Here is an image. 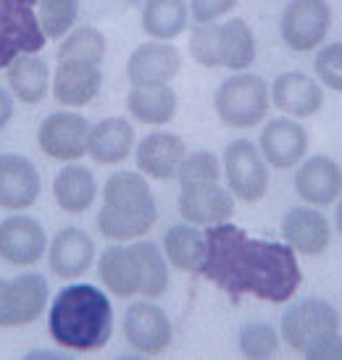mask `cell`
Returning a JSON list of instances; mask_svg holds the SVG:
<instances>
[{
    "mask_svg": "<svg viewBox=\"0 0 342 360\" xmlns=\"http://www.w3.org/2000/svg\"><path fill=\"white\" fill-rule=\"evenodd\" d=\"M198 274L232 302L255 297L282 305L298 295L303 284L298 252L287 242L253 237L232 221L205 226V258Z\"/></svg>",
    "mask_w": 342,
    "mask_h": 360,
    "instance_id": "cell-1",
    "label": "cell"
},
{
    "mask_svg": "<svg viewBox=\"0 0 342 360\" xmlns=\"http://www.w3.org/2000/svg\"><path fill=\"white\" fill-rule=\"evenodd\" d=\"M51 340L71 352H98L113 337V305L95 284H66L48 310Z\"/></svg>",
    "mask_w": 342,
    "mask_h": 360,
    "instance_id": "cell-2",
    "label": "cell"
},
{
    "mask_svg": "<svg viewBox=\"0 0 342 360\" xmlns=\"http://www.w3.org/2000/svg\"><path fill=\"white\" fill-rule=\"evenodd\" d=\"M158 221L151 181L140 171H113L103 184L98 231L111 242L142 240Z\"/></svg>",
    "mask_w": 342,
    "mask_h": 360,
    "instance_id": "cell-3",
    "label": "cell"
},
{
    "mask_svg": "<svg viewBox=\"0 0 342 360\" xmlns=\"http://www.w3.org/2000/svg\"><path fill=\"white\" fill-rule=\"evenodd\" d=\"M284 345L308 360L342 358L340 310L324 297H300L287 305L279 321Z\"/></svg>",
    "mask_w": 342,
    "mask_h": 360,
    "instance_id": "cell-4",
    "label": "cell"
},
{
    "mask_svg": "<svg viewBox=\"0 0 342 360\" xmlns=\"http://www.w3.org/2000/svg\"><path fill=\"white\" fill-rule=\"evenodd\" d=\"M272 108V84L261 74L237 71L216 87L213 110L224 127L253 129L258 127Z\"/></svg>",
    "mask_w": 342,
    "mask_h": 360,
    "instance_id": "cell-5",
    "label": "cell"
},
{
    "mask_svg": "<svg viewBox=\"0 0 342 360\" xmlns=\"http://www.w3.org/2000/svg\"><path fill=\"white\" fill-rule=\"evenodd\" d=\"M45 40L37 0H0V69H8L19 56L40 53Z\"/></svg>",
    "mask_w": 342,
    "mask_h": 360,
    "instance_id": "cell-6",
    "label": "cell"
},
{
    "mask_svg": "<svg viewBox=\"0 0 342 360\" xmlns=\"http://www.w3.org/2000/svg\"><path fill=\"white\" fill-rule=\"evenodd\" d=\"M222 169L227 176V190L234 195V200L258 202L266 198L269 181H272V174H269L272 166L266 163L261 148L255 142L245 140V137L232 140L224 148Z\"/></svg>",
    "mask_w": 342,
    "mask_h": 360,
    "instance_id": "cell-7",
    "label": "cell"
},
{
    "mask_svg": "<svg viewBox=\"0 0 342 360\" xmlns=\"http://www.w3.org/2000/svg\"><path fill=\"white\" fill-rule=\"evenodd\" d=\"M51 287L37 271L0 279V329H21L34 323L45 313Z\"/></svg>",
    "mask_w": 342,
    "mask_h": 360,
    "instance_id": "cell-8",
    "label": "cell"
},
{
    "mask_svg": "<svg viewBox=\"0 0 342 360\" xmlns=\"http://www.w3.org/2000/svg\"><path fill=\"white\" fill-rule=\"evenodd\" d=\"M332 30V6L327 0H290L279 19L282 42L292 53L319 51Z\"/></svg>",
    "mask_w": 342,
    "mask_h": 360,
    "instance_id": "cell-9",
    "label": "cell"
},
{
    "mask_svg": "<svg viewBox=\"0 0 342 360\" xmlns=\"http://www.w3.org/2000/svg\"><path fill=\"white\" fill-rule=\"evenodd\" d=\"M90 127L92 124L80 110H53L37 127V148L58 163H77L87 155Z\"/></svg>",
    "mask_w": 342,
    "mask_h": 360,
    "instance_id": "cell-10",
    "label": "cell"
},
{
    "mask_svg": "<svg viewBox=\"0 0 342 360\" xmlns=\"http://www.w3.org/2000/svg\"><path fill=\"white\" fill-rule=\"evenodd\" d=\"M124 340L140 355H163L171 347L174 326L166 310L145 297L132 302L124 313Z\"/></svg>",
    "mask_w": 342,
    "mask_h": 360,
    "instance_id": "cell-11",
    "label": "cell"
},
{
    "mask_svg": "<svg viewBox=\"0 0 342 360\" xmlns=\"http://www.w3.org/2000/svg\"><path fill=\"white\" fill-rule=\"evenodd\" d=\"M45 252H48V234L37 219L27 213H13L0 221V260L16 269H27L40 263Z\"/></svg>",
    "mask_w": 342,
    "mask_h": 360,
    "instance_id": "cell-12",
    "label": "cell"
},
{
    "mask_svg": "<svg viewBox=\"0 0 342 360\" xmlns=\"http://www.w3.org/2000/svg\"><path fill=\"white\" fill-rule=\"evenodd\" d=\"M182 219L195 226H216L227 224L234 216V195L219 181H198L182 184L177 200Z\"/></svg>",
    "mask_w": 342,
    "mask_h": 360,
    "instance_id": "cell-13",
    "label": "cell"
},
{
    "mask_svg": "<svg viewBox=\"0 0 342 360\" xmlns=\"http://www.w3.org/2000/svg\"><path fill=\"white\" fill-rule=\"evenodd\" d=\"M295 192L305 205L329 208L342 198V166L332 155H311L303 158L295 171Z\"/></svg>",
    "mask_w": 342,
    "mask_h": 360,
    "instance_id": "cell-14",
    "label": "cell"
},
{
    "mask_svg": "<svg viewBox=\"0 0 342 360\" xmlns=\"http://www.w3.org/2000/svg\"><path fill=\"white\" fill-rule=\"evenodd\" d=\"M282 240L303 258H316L332 245V224L316 205H295L282 219Z\"/></svg>",
    "mask_w": 342,
    "mask_h": 360,
    "instance_id": "cell-15",
    "label": "cell"
},
{
    "mask_svg": "<svg viewBox=\"0 0 342 360\" xmlns=\"http://www.w3.org/2000/svg\"><path fill=\"white\" fill-rule=\"evenodd\" d=\"M187 155V145L179 134L174 131L156 129L145 134L137 145H134V163L137 171L145 174L153 181H169L177 179L182 160Z\"/></svg>",
    "mask_w": 342,
    "mask_h": 360,
    "instance_id": "cell-16",
    "label": "cell"
},
{
    "mask_svg": "<svg viewBox=\"0 0 342 360\" xmlns=\"http://www.w3.org/2000/svg\"><path fill=\"white\" fill-rule=\"evenodd\" d=\"M258 148H261L263 158L272 169H295L308 153V131L298 124V119H290V116L269 119L261 129Z\"/></svg>",
    "mask_w": 342,
    "mask_h": 360,
    "instance_id": "cell-17",
    "label": "cell"
},
{
    "mask_svg": "<svg viewBox=\"0 0 342 360\" xmlns=\"http://www.w3.org/2000/svg\"><path fill=\"white\" fill-rule=\"evenodd\" d=\"M42 190L37 166L19 153H0V208L27 210L32 208Z\"/></svg>",
    "mask_w": 342,
    "mask_h": 360,
    "instance_id": "cell-18",
    "label": "cell"
},
{
    "mask_svg": "<svg viewBox=\"0 0 342 360\" xmlns=\"http://www.w3.org/2000/svg\"><path fill=\"white\" fill-rule=\"evenodd\" d=\"M182 71V53L174 42H142L127 60V77L132 87L169 84Z\"/></svg>",
    "mask_w": 342,
    "mask_h": 360,
    "instance_id": "cell-19",
    "label": "cell"
},
{
    "mask_svg": "<svg viewBox=\"0 0 342 360\" xmlns=\"http://www.w3.org/2000/svg\"><path fill=\"white\" fill-rule=\"evenodd\" d=\"M103 87V71L95 63L84 60H58V66L53 71L51 90L53 98L66 105V108H82L92 103L101 95Z\"/></svg>",
    "mask_w": 342,
    "mask_h": 360,
    "instance_id": "cell-20",
    "label": "cell"
},
{
    "mask_svg": "<svg viewBox=\"0 0 342 360\" xmlns=\"http://www.w3.org/2000/svg\"><path fill=\"white\" fill-rule=\"evenodd\" d=\"M95 242L80 226L61 229L48 245V266L58 279H80L95 263Z\"/></svg>",
    "mask_w": 342,
    "mask_h": 360,
    "instance_id": "cell-21",
    "label": "cell"
},
{
    "mask_svg": "<svg viewBox=\"0 0 342 360\" xmlns=\"http://www.w3.org/2000/svg\"><path fill=\"white\" fill-rule=\"evenodd\" d=\"M272 105L290 119H311L324 105V87L303 71H284L272 82Z\"/></svg>",
    "mask_w": 342,
    "mask_h": 360,
    "instance_id": "cell-22",
    "label": "cell"
},
{
    "mask_svg": "<svg viewBox=\"0 0 342 360\" xmlns=\"http://www.w3.org/2000/svg\"><path fill=\"white\" fill-rule=\"evenodd\" d=\"M134 150V127L129 119L111 116L90 127L87 155L98 166H119Z\"/></svg>",
    "mask_w": 342,
    "mask_h": 360,
    "instance_id": "cell-23",
    "label": "cell"
},
{
    "mask_svg": "<svg viewBox=\"0 0 342 360\" xmlns=\"http://www.w3.org/2000/svg\"><path fill=\"white\" fill-rule=\"evenodd\" d=\"M101 284L113 297H134L140 295V271L132 255L129 242H113L98 258Z\"/></svg>",
    "mask_w": 342,
    "mask_h": 360,
    "instance_id": "cell-24",
    "label": "cell"
},
{
    "mask_svg": "<svg viewBox=\"0 0 342 360\" xmlns=\"http://www.w3.org/2000/svg\"><path fill=\"white\" fill-rule=\"evenodd\" d=\"M177 108H179V101L171 84H145V87H129L127 92L129 116L145 127L171 124L177 116Z\"/></svg>",
    "mask_w": 342,
    "mask_h": 360,
    "instance_id": "cell-25",
    "label": "cell"
},
{
    "mask_svg": "<svg viewBox=\"0 0 342 360\" xmlns=\"http://www.w3.org/2000/svg\"><path fill=\"white\" fill-rule=\"evenodd\" d=\"M53 198L61 210L80 216L98 198V181L92 169L82 163H63V169L53 179Z\"/></svg>",
    "mask_w": 342,
    "mask_h": 360,
    "instance_id": "cell-26",
    "label": "cell"
},
{
    "mask_svg": "<svg viewBox=\"0 0 342 360\" xmlns=\"http://www.w3.org/2000/svg\"><path fill=\"white\" fill-rule=\"evenodd\" d=\"M11 95L21 101L24 105H37L45 101V95L51 90V69L48 63L32 53V56H19V58L6 69Z\"/></svg>",
    "mask_w": 342,
    "mask_h": 360,
    "instance_id": "cell-27",
    "label": "cell"
},
{
    "mask_svg": "<svg viewBox=\"0 0 342 360\" xmlns=\"http://www.w3.org/2000/svg\"><path fill=\"white\" fill-rule=\"evenodd\" d=\"M163 255L171 269L198 274L205 258V231L195 224H174L163 234Z\"/></svg>",
    "mask_w": 342,
    "mask_h": 360,
    "instance_id": "cell-28",
    "label": "cell"
},
{
    "mask_svg": "<svg viewBox=\"0 0 342 360\" xmlns=\"http://www.w3.org/2000/svg\"><path fill=\"white\" fill-rule=\"evenodd\" d=\"M258 42L255 32L245 19H229L219 24V60L222 69H229L232 74L248 71L255 63Z\"/></svg>",
    "mask_w": 342,
    "mask_h": 360,
    "instance_id": "cell-29",
    "label": "cell"
},
{
    "mask_svg": "<svg viewBox=\"0 0 342 360\" xmlns=\"http://www.w3.org/2000/svg\"><path fill=\"white\" fill-rule=\"evenodd\" d=\"M190 24V6L184 0H145L142 32L158 42L177 40Z\"/></svg>",
    "mask_w": 342,
    "mask_h": 360,
    "instance_id": "cell-30",
    "label": "cell"
},
{
    "mask_svg": "<svg viewBox=\"0 0 342 360\" xmlns=\"http://www.w3.org/2000/svg\"><path fill=\"white\" fill-rule=\"evenodd\" d=\"M129 248L140 271V295L148 300L163 297L169 290V260L163 250L148 240H134L129 242Z\"/></svg>",
    "mask_w": 342,
    "mask_h": 360,
    "instance_id": "cell-31",
    "label": "cell"
},
{
    "mask_svg": "<svg viewBox=\"0 0 342 360\" xmlns=\"http://www.w3.org/2000/svg\"><path fill=\"white\" fill-rule=\"evenodd\" d=\"M106 51H108V42L103 37V32L87 24V27L71 30L58 45L56 56H58V60H84V63L101 66Z\"/></svg>",
    "mask_w": 342,
    "mask_h": 360,
    "instance_id": "cell-32",
    "label": "cell"
},
{
    "mask_svg": "<svg viewBox=\"0 0 342 360\" xmlns=\"http://www.w3.org/2000/svg\"><path fill=\"white\" fill-rule=\"evenodd\" d=\"M282 347V337L266 321H248L237 331V350L242 358H274Z\"/></svg>",
    "mask_w": 342,
    "mask_h": 360,
    "instance_id": "cell-33",
    "label": "cell"
},
{
    "mask_svg": "<svg viewBox=\"0 0 342 360\" xmlns=\"http://www.w3.org/2000/svg\"><path fill=\"white\" fill-rule=\"evenodd\" d=\"M37 16L48 40H63L80 16V0H37Z\"/></svg>",
    "mask_w": 342,
    "mask_h": 360,
    "instance_id": "cell-34",
    "label": "cell"
},
{
    "mask_svg": "<svg viewBox=\"0 0 342 360\" xmlns=\"http://www.w3.org/2000/svg\"><path fill=\"white\" fill-rule=\"evenodd\" d=\"M190 56L203 69H222L219 60V24H195L190 34Z\"/></svg>",
    "mask_w": 342,
    "mask_h": 360,
    "instance_id": "cell-35",
    "label": "cell"
},
{
    "mask_svg": "<svg viewBox=\"0 0 342 360\" xmlns=\"http://www.w3.org/2000/svg\"><path fill=\"white\" fill-rule=\"evenodd\" d=\"M222 174V160L211 150H192L182 160L177 179H179V184H198V181H219Z\"/></svg>",
    "mask_w": 342,
    "mask_h": 360,
    "instance_id": "cell-36",
    "label": "cell"
},
{
    "mask_svg": "<svg viewBox=\"0 0 342 360\" xmlns=\"http://www.w3.org/2000/svg\"><path fill=\"white\" fill-rule=\"evenodd\" d=\"M313 71L322 87L342 92V42H324L316 53Z\"/></svg>",
    "mask_w": 342,
    "mask_h": 360,
    "instance_id": "cell-37",
    "label": "cell"
},
{
    "mask_svg": "<svg viewBox=\"0 0 342 360\" xmlns=\"http://www.w3.org/2000/svg\"><path fill=\"white\" fill-rule=\"evenodd\" d=\"M240 0H190V16L195 24H213L234 11Z\"/></svg>",
    "mask_w": 342,
    "mask_h": 360,
    "instance_id": "cell-38",
    "label": "cell"
},
{
    "mask_svg": "<svg viewBox=\"0 0 342 360\" xmlns=\"http://www.w3.org/2000/svg\"><path fill=\"white\" fill-rule=\"evenodd\" d=\"M13 95H11L8 90H3L0 87V131L8 127V121L13 119Z\"/></svg>",
    "mask_w": 342,
    "mask_h": 360,
    "instance_id": "cell-39",
    "label": "cell"
},
{
    "mask_svg": "<svg viewBox=\"0 0 342 360\" xmlns=\"http://www.w3.org/2000/svg\"><path fill=\"white\" fill-rule=\"evenodd\" d=\"M334 226H337V231H340L342 237V198L337 200V210H334Z\"/></svg>",
    "mask_w": 342,
    "mask_h": 360,
    "instance_id": "cell-40",
    "label": "cell"
},
{
    "mask_svg": "<svg viewBox=\"0 0 342 360\" xmlns=\"http://www.w3.org/2000/svg\"><path fill=\"white\" fill-rule=\"evenodd\" d=\"M27 358H61L58 352H51V350H40V352H30Z\"/></svg>",
    "mask_w": 342,
    "mask_h": 360,
    "instance_id": "cell-41",
    "label": "cell"
},
{
    "mask_svg": "<svg viewBox=\"0 0 342 360\" xmlns=\"http://www.w3.org/2000/svg\"><path fill=\"white\" fill-rule=\"evenodd\" d=\"M129 3H145V0H129Z\"/></svg>",
    "mask_w": 342,
    "mask_h": 360,
    "instance_id": "cell-42",
    "label": "cell"
}]
</instances>
